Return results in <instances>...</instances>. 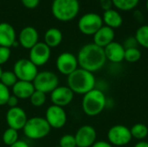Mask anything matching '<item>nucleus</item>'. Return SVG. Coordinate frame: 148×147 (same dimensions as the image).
Wrapping results in <instances>:
<instances>
[{
  "mask_svg": "<svg viewBox=\"0 0 148 147\" xmlns=\"http://www.w3.org/2000/svg\"><path fill=\"white\" fill-rule=\"evenodd\" d=\"M102 26V16L97 13H86L78 21L79 30L86 36H94Z\"/></svg>",
  "mask_w": 148,
  "mask_h": 147,
  "instance_id": "nucleus-7",
  "label": "nucleus"
},
{
  "mask_svg": "<svg viewBox=\"0 0 148 147\" xmlns=\"http://www.w3.org/2000/svg\"><path fill=\"white\" fill-rule=\"evenodd\" d=\"M50 126L45 118L33 117L28 119L23 128L24 135L30 139H40L46 137L50 132Z\"/></svg>",
  "mask_w": 148,
  "mask_h": 147,
  "instance_id": "nucleus-5",
  "label": "nucleus"
},
{
  "mask_svg": "<svg viewBox=\"0 0 148 147\" xmlns=\"http://www.w3.org/2000/svg\"><path fill=\"white\" fill-rule=\"evenodd\" d=\"M102 20H103V23H105L106 26L113 29L120 28L123 23L122 16L119 11L114 9H110L108 10L104 11L102 16Z\"/></svg>",
  "mask_w": 148,
  "mask_h": 147,
  "instance_id": "nucleus-21",
  "label": "nucleus"
},
{
  "mask_svg": "<svg viewBox=\"0 0 148 147\" xmlns=\"http://www.w3.org/2000/svg\"><path fill=\"white\" fill-rule=\"evenodd\" d=\"M50 58V48L44 42H37L29 49V60L40 67L48 62Z\"/></svg>",
  "mask_w": 148,
  "mask_h": 147,
  "instance_id": "nucleus-13",
  "label": "nucleus"
},
{
  "mask_svg": "<svg viewBox=\"0 0 148 147\" xmlns=\"http://www.w3.org/2000/svg\"><path fill=\"white\" fill-rule=\"evenodd\" d=\"M27 120L28 118L26 113L23 108L19 107L10 108L6 113V122L9 127L16 131L23 129Z\"/></svg>",
  "mask_w": 148,
  "mask_h": 147,
  "instance_id": "nucleus-14",
  "label": "nucleus"
},
{
  "mask_svg": "<svg viewBox=\"0 0 148 147\" xmlns=\"http://www.w3.org/2000/svg\"><path fill=\"white\" fill-rule=\"evenodd\" d=\"M32 83L35 90L48 94L53 92L58 87L59 79L57 75L51 71H42L37 74Z\"/></svg>",
  "mask_w": 148,
  "mask_h": 147,
  "instance_id": "nucleus-6",
  "label": "nucleus"
},
{
  "mask_svg": "<svg viewBox=\"0 0 148 147\" xmlns=\"http://www.w3.org/2000/svg\"><path fill=\"white\" fill-rule=\"evenodd\" d=\"M133 138H135L138 140H143L148 135V127L147 125L143 123L134 124L130 129Z\"/></svg>",
  "mask_w": 148,
  "mask_h": 147,
  "instance_id": "nucleus-23",
  "label": "nucleus"
},
{
  "mask_svg": "<svg viewBox=\"0 0 148 147\" xmlns=\"http://www.w3.org/2000/svg\"><path fill=\"white\" fill-rule=\"evenodd\" d=\"M132 139L130 129L124 125L113 126L108 132V139L112 146H126L131 142Z\"/></svg>",
  "mask_w": 148,
  "mask_h": 147,
  "instance_id": "nucleus-9",
  "label": "nucleus"
},
{
  "mask_svg": "<svg viewBox=\"0 0 148 147\" xmlns=\"http://www.w3.org/2000/svg\"><path fill=\"white\" fill-rule=\"evenodd\" d=\"M113 5L120 10L128 11L134 10L138 4L140 0H112Z\"/></svg>",
  "mask_w": 148,
  "mask_h": 147,
  "instance_id": "nucleus-25",
  "label": "nucleus"
},
{
  "mask_svg": "<svg viewBox=\"0 0 148 147\" xmlns=\"http://www.w3.org/2000/svg\"><path fill=\"white\" fill-rule=\"evenodd\" d=\"M35 91V88L32 82L24 81H17L16 83L12 87L13 95H15L17 99L26 100L29 99L32 94Z\"/></svg>",
  "mask_w": 148,
  "mask_h": 147,
  "instance_id": "nucleus-20",
  "label": "nucleus"
},
{
  "mask_svg": "<svg viewBox=\"0 0 148 147\" xmlns=\"http://www.w3.org/2000/svg\"><path fill=\"white\" fill-rule=\"evenodd\" d=\"M17 81L18 80L13 71H3V74L0 78V82L7 88L13 87Z\"/></svg>",
  "mask_w": 148,
  "mask_h": 147,
  "instance_id": "nucleus-27",
  "label": "nucleus"
},
{
  "mask_svg": "<svg viewBox=\"0 0 148 147\" xmlns=\"http://www.w3.org/2000/svg\"><path fill=\"white\" fill-rule=\"evenodd\" d=\"M77 61L81 68L94 74L104 67L107 58L104 49L93 42L81 48L78 52Z\"/></svg>",
  "mask_w": 148,
  "mask_h": 147,
  "instance_id": "nucleus-1",
  "label": "nucleus"
},
{
  "mask_svg": "<svg viewBox=\"0 0 148 147\" xmlns=\"http://www.w3.org/2000/svg\"><path fill=\"white\" fill-rule=\"evenodd\" d=\"M96 131L90 125L81 126L75 134L77 147H91L96 142Z\"/></svg>",
  "mask_w": 148,
  "mask_h": 147,
  "instance_id": "nucleus-12",
  "label": "nucleus"
},
{
  "mask_svg": "<svg viewBox=\"0 0 148 147\" xmlns=\"http://www.w3.org/2000/svg\"><path fill=\"white\" fill-rule=\"evenodd\" d=\"M45 119L50 127L59 129L65 126L67 122V114L63 107L52 105L48 107Z\"/></svg>",
  "mask_w": 148,
  "mask_h": 147,
  "instance_id": "nucleus-10",
  "label": "nucleus"
},
{
  "mask_svg": "<svg viewBox=\"0 0 148 147\" xmlns=\"http://www.w3.org/2000/svg\"><path fill=\"white\" fill-rule=\"evenodd\" d=\"M2 74H3V69H2V68H1V66H0V78H1Z\"/></svg>",
  "mask_w": 148,
  "mask_h": 147,
  "instance_id": "nucleus-40",
  "label": "nucleus"
},
{
  "mask_svg": "<svg viewBox=\"0 0 148 147\" xmlns=\"http://www.w3.org/2000/svg\"><path fill=\"white\" fill-rule=\"evenodd\" d=\"M17 140H18V133L16 130L9 127L4 131L3 134V141L6 146H10Z\"/></svg>",
  "mask_w": 148,
  "mask_h": 147,
  "instance_id": "nucleus-26",
  "label": "nucleus"
},
{
  "mask_svg": "<svg viewBox=\"0 0 148 147\" xmlns=\"http://www.w3.org/2000/svg\"><path fill=\"white\" fill-rule=\"evenodd\" d=\"M138 45L139 44H138L134 36H130V37L127 38L124 42V44H123L125 49H132V48H138Z\"/></svg>",
  "mask_w": 148,
  "mask_h": 147,
  "instance_id": "nucleus-33",
  "label": "nucleus"
},
{
  "mask_svg": "<svg viewBox=\"0 0 148 147\" xmlns=\"http://www.w3.org/2000/svg\"><path fill=\"white\" fill-rule=\"evenodd\" d=\"M100 6L104 11H106L112 9L113 2L112 0H100Z\"/></svg>",
  "mask_w": 148,
  "mask_h": 147,
  "instance_id": "nucleus-35",
  "label": "nucleus"
},
{
  "mask_svg": "<svg viewBox=\"0 0 148 147\" xmlns=\"http://www.w3.org/2000/svg\"><path fill=\"white\" fill-rule=\"evenodd\" d=\"M17 104H18V99L15 95H10L6 105H8L10 107V108H11V107H17Z\"/></svg>",
  "mask_w": 148,
  "mask_h": 147,
  "instance_id": "nucleus-36",
  "label": "nucleus"
},
{
  "mask_svg": "<svg viewBox=\"0 0 148 147\" xmlns=\"http://www.w3.org/2000/svg\"><path fill=\"white\" fill-rule=\"evenodd\" d=\"M23 4L28 9H34L38 6L40 0H21Z\"/></svg>",
  "mask_w": 148,
  "mask_h": 147,
  "instance_id": "nucleus-34",
  "label": "nucleus"
},
{
  "mask_svg": "<svg viewBox=\"0 0 148 147\" xmlns=\"http://www.w3.org/2000/svg\"><path fill=\"white\" fill-rule=\"evenodd\" d=\"M74 92L68 86H58L50 93V99L53 105L63 107L71 103L74 99Z\"/></svg>",
  "mask_w": 148,
  "mask_h": 147,
  "instance_id": "nucleus-15",
  "label": "nucleus"
},
{
  "mask_svg": "<svg viewBox=\"0 0 148 147\" xmlns=\"http://www.w3.org/2000/svg\"><path fill=\"white\" fill-rule=\"evenodd\" d=\"M80 10L78 0H54L51 11L59 21L69 22L75 18Z\"/></svg>",
  "mask_w": 148,
  "mask_h": 147,
  "instance_id": "nucleus-4",
  "label": "nucleus"
},
{
  "mask_svg": "<svg viewBox=\"0 0 148 147\" xmlns=\"http://www.w3.org/2000/svg\"><path fill=\"white\" fill-rule=\"evenodd\" d=\"M16 42V31L8 23H0V46L10 48Z\"/></svg>",
  "mask_w": 148,
  "mask_h": 147,
  "instance_id": "nucleus-19",
  "label": "nucleus"
},
{
  "mask_svg": "<svg viewBox=\"0 0 148 147\" xmlns=\"http://www.w3.org/2000/svg\"><path fill=\"white\" fill-rule=\"evenodd\" d=\"M10 96V93L9 88L4 86L0 82V106H3L7 104V101Z\"/></svg>",
  "mask_w": 148,
  "mask_h": 147,
  "instance_id": "nucleus-31",
  "label": "nucleus"
},
{
  "mask_svg": "<svg viewBox=\"0 0 148 147\" xmlns=\"http://www.w3.org/2000/svg\"><path fill=\"white\" fill-rule=\"evenodd\" d=\"M125 50L126 49L121 43L114 41L104 48L107 60L113 63H120L124 61Z\"/></svg>",
  "mask_w": 148,
  "mask_h": 147,
  "instance_id": "nucleus-16",
  "label": "nucleus"
},
{
  "mask_svg": "<svg viewBox=\"0 0 148 147\" xmlns=\"http://www.w3.org/2000/svg\"><path fill=\"white\" fill-rule=\"evenodd\" d=\"M134 147H148V142L145 140H140L138 143H136Z\"/></svg>",
  "mask_w": 148,
  "mask_h": 147,
  "instance_id": "nucleus-39",
  "label": "nucleus"
},
{
  "mask_svg": "<svg viewBox=\"0 0 148 147\" xmlns=\"http://www.w3.org/2000/svg\"><path fill=\"white\" fill-rule=\"evenodd\" d=\"M30 103L32 106L39 107L44 105L45 101H46V94L35 90L34 93L32 94V95L29 98Z\"/></svg>",
  "mask_w": 148,
  "mask_h": 147,
  "instance_id": "nucleus-29",
  "label": "nucleus"
},
{
  "mask_svg": "<svg viewBox=\"0 0 148 147\" xmlns=\"http://www.w3.org/2000/svg\"><path fill=\"white\" fill-rule=\"evenodd\" d=\"M146 7H147V10H148V0H147V3H146Z\"/></svg>",
  "mask_w": 148,
  "mask_h": 147,
  "instance_id": "nucleus-41",
  "label": "nucleus"
},
{
  "mask_svg": "<svg viewBox=\"0 0 148 147\" xmlns=\"http://www.w3.org/2000/svg\"><path fill=\"white\" fill-rule=\"evenodd\" d=\"M38 32L31 26L23 28L19 34V43L24 49H30L38 42Z\"/></svg>",
  "mask_w": 148,
  "mask_h": 147,
  "instance_id": "nucleus-17",
  "label": "nucleus"
},
{
  "mask_svg": "<svg viewBox=\"0 0 148 147\" xmlns=\"http://www.w3.org/2000/svg\"><path fill=\"white\" fill-rule=\"evenodd\" d=\"M114 37H115L114 29L106 25H103L94 35V43L104 49L108 44L114 42Z\"/></svg>",
  "mask_w": 148,
  "mask_h": 147,
  "instance_id": "nucleus-18",
  "label": "nucleus"
},
{
  "mask_svg": "<svg viewBox=\"0 0 148 147\" xmlns=\"http://www.w3.org/2000/svg\"><path fill=\"white\" fill-rule=\"evenodd\" d=\"M55 147H61V146H55Z\"/></svg>",
  "mask_w": 148,
  "mask_h": 147,
  "instance_id": "nucleus-42",
  "label": "nucleus"
},
{
  "mask_svg": "<svg viewBox=\"0 0 148 147\" xmlns=\"http://www.w3.org/2000/svg\"><path fill=\"white\" fill-rule=\"evenodd\" d=\"M77 56L69 52H63L56 59V68L58 71L65 75H69L78 68Z\"/></svg>",
  "mask_w": 148,
  "mask_h": 147,
  "instance_id": "nucleus-11",
  "label": "nucleus"
},
{
  "mask_svg": "<svg viewBox=\"0 0 148 147\" xmlns=\"http://www.w3.org/2000/svg\"><path fill=\"white\" fill-rule=\"evenodd\" d=\"M139 45L142 46L145 49H148V25L140 26L135 33L134 36Z\"/></svg>",
  "mask_w": 148,
  "mask_h": 147,
  "instance_id": "nucleus-24",
  "label": "nucleus"
},
{
  "mask_svg": "<svg viewBox=\"0 0 148 147\" xmlns=\"http://www.w3.org/2000/svg\"><path fill=\"white\" fill-rule=\"evenodd\" d=\"M95 77L93 73L83 68H77L68 76V87L74 94H86L95 88Z\"/></svg>",
  "mask_w": 148,
  "mask_h": 147,
  "instance_id": "nucleus-2",
  "label": "nucleus"
},
{
  "mask_svg": "<svg viewBox=\"0 0 148 147\" xmlns=\"http://www.w3.org/2000/svg\"><path fill=\"white\" fill-rule=\"evenodd\" d=\"M10 48L0 46V66L7 62L10 57Z\"/></svg>",
  "mask_w": 148,
  "mask_h": 147,
  "instance_id": "nucleus-32",
  "label": "nucleus"
},
{
  "mask_svg": "<svg viewBox=\"0 0 148 147\" xmlns=\"http://www.w3.org/2000/svg\"><path fill=\"white\" fill-rule=\"evenodd\" d=\"M18 81L32 82L38 74L37 67L29 59H20L16 62L13 68Z\"/></svg>",
  "mask_w": 148,
  "mask_h": 147,
  "instance_id": "nucleus-8",
  "label": "nucleus"
},
{
  "mask_svg": "<svg viewBox=\"0 0 148 147\" xmlns=\"http://www.w3.org/2000/svg\"><path fill=\"white\" fill-rule=\"evenodd\" d=\"M91 147H114L108 141H103V140H101V141H96L93 146Z\"/></svg>",
  "mask_w": 148,
  "mask_h": 147,
  "instance_id": "nucleus-37",
  "label": "nucleus"
},
{
  "mask_svg": "<svg viewBox=\"0 0 148 147\" xmlns=\"http://www.w3.org/2000/svg\"><path fill=\"white\" fill-rule=\"evenodd\" d=\"M106 105L107 98L104 93L97 88H94L84 94L82 102L83 112L91 117L99 115L104 110Z\"/></svg>",
  "mask_w": 148,
  "mask_h": 147,
  "instance_id": "nucleus-3",
  "label": "nucleus"
},
{
  "mask_svg": "<svg viewBox=\"0 0 148 147\" xmlns=\"http://www.w3.org/2000/svg\"><path fill=\"white\" fill-rule=\"evenodd\" d=\"M10 147H29V145H28L25 141H23V140H17L16 143H14L12 146H10Z\"/></svg>",
  "mask_w": 148,
  "mask_h": 147,
  "instance_id": "nucleus-38",
  "label": "nucleus"
},
{
  "mask_svg": "<svg viewBox=\"0 0 148 147\" xmlns=\"http://www.w3.org/2000/svg\"><path fill=\"white\" fill-rule=\"evenodd\" d=\"M141 58V51L138 48H132V49H127L125 50V61L134 63L140 61Z\"/></svg>",
  "mask_w": 148,
  "mask_h": 147,
  "instance_id": "nucleus-28",
  "label": "nucleus"
},
{
  "mask_svg": "<svg viewBox=\"0 0 148 147\" xmlns=\"http://www.w3.org/2000/svg\"><path fill=\"white\" fill-rule=\"evenodd\" d=\"M62 41V33L56 28L49 29L44 35V43L49 48L57 47Z\"/></svg>",
  "mask_w": 148,
  "mask_h": 147,
  "instance_id": "nucleus-22",
  "label": "nucleus"
},
{
  "mask_svg": "<svg viewBox=\"0 0 148 147\" xmlns=\"http://www.w3.org/2000/svg\"><path fill=\"white\" fill-rule=\"evenodd\" d=\"M59 146L61 147H77L75 135L65 134L63 135L59 141Z\"/></svg>",
  "mask_w": 148,
  "mask_h": 147,
  "instance_id": "nucleus-30",
  "label": "nucleus"
}]
</instances>
